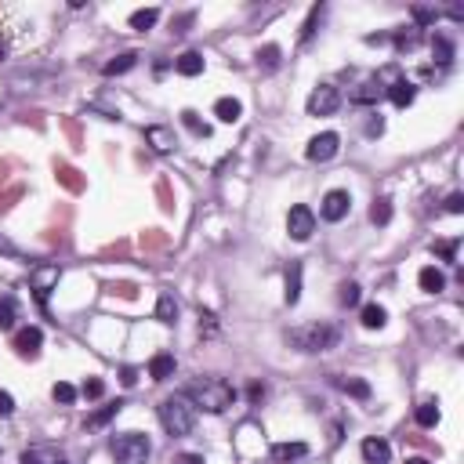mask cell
I'll return each mask as SVG.
<instances>
[{
    "instance_id": "obj_29",
    "label": "cell",
    "mask_w": 464,
    "mask_h": 464,
    "mask_svg": "<svg viewBox=\"0 0 464 464\" xmlns=\"http://www.w3.org/2000/svg\"><path fill=\"white\" fill-rule=\"evenodd\" d=\"M418 424L421 428H436L439 424V403L436 399H424V403L418 406Z\"/></svg>"
},
{
    "instance_id": "obj_28",
    "label": "cell",
    "mask_w": 464,
    "mask_h": 464,
    "mask_svg": "<svg viewBox=\"0 0 464 464\" xmlns=\"http://www.w3.org/2000/svg\"><path fill=\"white\" fill-rule=\"evenodd\" d=\"M15 319H19V305H15V298L0 294V330H11Z\"/></svg>"
},
{
    "instance_id": "obj_40",
    "label": "cell",
    "mask_w": 464,
    "mask_h": 464,
    "mask_svg": "<svg viewBox=\"0 0 464 464\" xmlns=\"http://www.w3.org/2000/svg\"><path fill=\"white\" fill-rule=\"evenodd\" d=\"M366 135H370V138L385 135V120H381V113H374L370 120H366Z\"/></svg>"
},
{
    "instance_id": "obj_47",
    "label": "cell",
    "mask_w": 464,
    "mask_h": 464,
    "mask_svg": "<svg viewBox=\"0 0 464 464\" xmlns=\"http://www.w3.org/2000/svg\"><path fill=\"white\" fill-rule=\"evenodd\" d=\"M185 26H193V11L182 15V19H174V33H185Z\"/></svg>"
},
{
    "instance_id": "obj_25",
    "label": "cell",
    "mask_w": 464,
    "mask_h": 464,
    "mask_svg": "<svg viewBox=\"0 0 464 464\" xmlns=\"http://www.w3.org/2000/svg\"><path fill=\"white\" fill-rule=\"evenodd\" d=\"M156 319H160V323H174V319H178V301H174V294H160Z\"/></svg>"
},
{
    "instance_id": "obj_31",
    "label": "cell",
    "mask_w": 464,
    "mask_h": 464,
    "mask_svg": "<svg viewBox=\"0 0 464 464\" xmlns=\"http://www.w3.org/2000/svg\"><path fill=\"white\" fill-rule=\"evenodd\" d=\"M323 11H327V4H312L305 26H301V44H309V40L316 37V26H319V19H323Z\"/></svg>"
},
{
    "instance_id": "obj_42",
    "label": "cell",
    "mask_w": 464,
    "mask_h": 464,
    "mask_svg": "<svg viewBox=\"0 0 464 464\" xmlns=\"http://www.w3.org/2000/svg\"><path fill=\"white\" fill-rule=\"evenodd\" d=\"M461 211H464V196L450 193V196H446V214H461Z\"/></svg>"
},
{
    "instance_id": "obj_51",
    "label": "cell",
    "mask_w": 464,
    "mask_h": 464,
    "mask_svg": "<svg viewBox=\"0 0 464 464\" xmlns=\"http://www.w3.org/2000/svg\"><path fill=\"white\" fill-rule=\"evenodd\" d=\"M406 464H428V461H424V457H410Z\"/></svg>"
},
{
    "instance_id": "obj_38",
    "label": "cell",
    "mask_w": 464,
    "mask_h": 464,
    "mask_svg": "<svg viewBox=\"0 0 464 464\" xmlns=\"http://www.w3.org/2000/svg\"><path fill=\"white\" fill-rule=\"evenodd\" d=\"M80 392H84V399H102V395H105V381H102V377H87Z\"/></svg>"
},
{
    "instance_id": "obj_49",
    "label": "cell",
    "mask_w": 464,
    "mask_h": 464,
    "mask_svg": "<svg viewBox=\"0 0 464 464\" xmlns=\"http://www.w3.org/2000/svg\"><path fill=\"white\" fill-rule=\"evenodd\" d=\"M0 250H4V254H15V258H19V247H15V243H8L4 236H0Z\"/></svg>"
},
{
    "instance_id": "obj_45",
    "label": "cell",
    "mask_w": 464,
    "mask_h": 464,
    "mask_svg": "<svg viewBox=\"0 0 464 464\" xmlns=\"http://www.w3.org/2000/svg\"><path fill=\"white\" fill-rule=\"evenodd\" d=\"M58 174H62V182H66V185H69V189H80V182H76V178H73V174H76V171H73V167H58Z\"/></svg>"
},
{
    "instance_id": "obj_46",
    "label": "cell",
    "mask_w": 464,
    "mask_h": 464,
    "mask_svg": "<svg viewBox=\"0 0 464 464\" xmlns=\"http://www.w3.org/2000/svg\"><path fill=\"white\" fill-rule=\"evenodd\" d=\"M171 464H203V457H200V454H178Z\"/></svg>"
},
{
    "instance_id": "obj_20",
    "label": "cell",
    "mask_w": 464,
    "mask_h": 464,
    "mask_svg": "<svg viewBox=\"0 0 464 464\" xmlns=\"http://www.w3.org/2000/svg\"><path fill=\"white\" fill-rule=\"evenodd\" d=\"M286 305H298L301 301V261H291V268H286Z\"/></svg>"
},
{
    "instance_id": "obj_16",
    "label": "cell",
    "mask_w": 464,
    "mask_h": 464,
    "mask_svg": "<svg viewBox=\"0 0 464 464\" xmlns=\"http://www.w3.org/2000/svg\"><path fill=\"white\" fill-rule=\"evenodd\" d=\"M149 377H153V381L174 377V356H167V352H156V356L149 359Z\"/></svg>"
},
{
    "instance_id": "obj_11",
    "label": "cell",
    "mask_w": 464,
    "mask_h": 464,
    "mask_svg": "<svg viewBox=\"0 0 464 464\" xmlns=\"http://www.w3.org/2000/svg\"><path fill=\"white\" fill-rule=\"evenodd\" d=\"M51 283H58V265H40L33 272V294L40 305H47V294H51Z\"/></svg>"
},
{
    "instance_id": "obj_39",
    "label": "cell",
    "mask_w": 464,
    "mask_h": 464,
    "mask_svg": "<svg viewBox=\"0 0 464 464\" xmlns=\"http://www.w3.org/2000/svg\"><path fill=\"white\" fill-rule=\"evenodd\" d=\"M418 40H421L418 29H410V33H395V47H399V51H413V47H418Z\"/></svg>"
},
{
    "instance_id": "obj_9",
    "label": "cell",
    "mask_w": 464,
    "mask_h": 464,
    "mask_svg": "<svg viewBox=\"0 0 464 464\" xmlns=\"http://www.w3.org/2000/svg\"><path fill=\"white\" fill-rule=\"evenodd\" d=\"M22 464H69L66 461V454L58 450V446H29V450H22V457H19Z\"/></svg>"
},
{
    "instance_id": "obj_7",
    "label": "cell",
    "mask_w": 464,
    "mask_h": 464,
    "mask_svg": "<svg viewBox=\"0 0 464 464\" xmlns=\"http://www.w3.org/2000/svg\"><path fill=\"white\" fill-rule=\"evenodd\" d=\"M338 149H341V138L334 135V131H323V135H316V138L309 141L305 156L312 160V164H327V160L338 156Z\"/></svg>"
},
{
    "instance_id": "obj_30",
    "label": "cell",
    "mask_w": 464,
    "mask_h": 464,
    "mask_svg": "<svg viewBox=\"0 0 464 464\" xmlns=\"http://www.w3.org/2000/svg\"><path fill=\"white\" fill-rule=\"evenodd\" d=\"M120 410H123V403H109V406H102V410H94L91 418H87V428H105Z\"/></svg>"
},
{
    "instance_id": "obj_15",
    "label": "cell",
    "mask_w": 464,
    "mask_h": 464,
    "mask_svg": "<svg viewBox=\"0 0 464 464\" xmlns=\"http://www.w3.org/2000/svg\"><path fill=\"white\" fill-rule=\"evenodd\" d=\"M146 141H149V146L156 149V153H171L174 149V131H171V127H149V131H146Z\"/></svg>"
},
{
    "instance_id": "obj_27",
    "label": "cell",
    "mask_w": 464,
    "mask_h": 464,
    "mask_svg": "<svg viewBox=\"0 0 464 464\" xmlns=\"http://www.w3.org/2000/svg\"><path fill=\"white\" fill-rule=\"evenodd\" d=\"M135 62H138V55L135 51H123V55H117L113 62H105V76H120V73H127V69H135Z\"/></svg>"
},
{
    "instance_id": "obj_48",
    "label": "cell",
    "mask_w": 464,
    "mask_h": 464,
    "mask_svg": "<svg viewBox=\"0 0 464 464\" xmlns=\"http://www.w3.org/2000/svg\"><path fill=\"white\" fill-rule=\"evenodd\" d=\"M247 395H250V399H254V403H258V399H261V395H265V385H258V381H254V385H250V388H247Z\"/></svg>"
},
{
    "instance_id": "obj_8",
    "label": "cell",
    "mask_w": 464,
    "mask_h": 464,
    "mask_svg": "<svg viewBox=\"0 0 464 464\" xmlns=\"http://www.w3.org/2000/svg\"><path fill=\"white\" fill-rule=\"evenodd\" d=\"M40 345H44V330L40 327H22L19 334H15V352H19L22 359H37Z\"/></svg>"
},
{
    "instance_id": "obj_10",
    "label": "cell",
    "mask_w": 464,
    "mask_h": 464,
    "mask_svg": "<svg viewBox=\"0 0 464 464\" xmlns=\"http://www.w3.org/2000/svg\"><path fill=\"white\" fill-rule=\"evenodd\" d=\"M348 207H352V196L345 193V189H330V193L323 196V218L327 221H341L348 214Z\"/></svg>"
},
{
    "instance_id": "obj_24",
    "label": "cell",
    "mask_w": 464,
    "mask_h": 464,
    "mask_svg": "<svg viewBox=\"0 0 464 464\" xmlns=\"http://www.w3.org/2000/svg\"><path fill=\"white\" fill-rule=\"evenodd\" d=\"M280 58H283V51H280V44H265V47H258V69H265V73H272L280 66Z\"/></svg>"
},
{
    "instance_id": "obj_21",
    "label": "cell",
    "mask_w": 464,
    "mask_h": 464,
    "mask_svg": "<svg viewBox=\"0 0 464 464\" xmlns=\"http://www.w3.org/2000/svg\"><path fill=\"white\" fill-rule=\"evenodd\" d=\"M431 55H436L439 66H450V62H454V40L436 33V37H431Z\"/></svg>"
},
{
    "instance_id": "obj_22",
    "label": "cell",
    "mask_w": 464,
    "mask_h": 464,
    "mask_svg": "<svg viewBox=\"0 0 464 464\" xmlns=\"http://www.w3.org/2000/svg\"><path fill=\"white\" fill-rule=\"evenodd\" d=\"M381 91H385V87H381L377 80H366V84H359V91H352V102H356V105H370V102L381 98Z\"/></svg>"
},
{
    "instance_id": "obj_14",
    "label": "cell",
    "mask_w": 464,
    "mask_h": 464,
    "mask_svg": "<svg viewBox=\"0 0 464 464\" xmlns=\"http://www.w3.org/2000/svg\"><path fill=\"white\" fill-rule=\"evenodd\" d=\"M418 283H421V291H424V294H439V291H446V276H442L436 265H424V268L418 272Z\"/></svg>"
},
{
    "instance_id": "obj_33",
    "label": "cell",
    "mask_w": 464,
    "mask_h": 464,
    "mask_svg": "<svg viewBox=\"0 0 464 464\" xmlns=\"http://www.w3.org/2000/svg\"><path fill=\"white\" fill-rule=\"evenodd\" d=\"M370 221H374V225H388V221H392V200H385V196L374 200V207H370Z\"/></svg>"
},
{
    "instance_id": "obj_6",
    "label": "cell",
    "mask_w": 464,
    "mask_h": 464,
    "mask_svg": "<svg viewBox=\"0 0 464 464\" xmlns=\"http://www.w3.org/2000/svg\"><path fill=\"white\" fill-rule=\"evenodd\" d=\"M286 232H291V239H298V243H305V239L316 232V214H312V207H305V203L291 207V214H286Z\"/></svg>"
},
{
    "instance_id": "obj_19",
    "label": "cell",
    "mask_w": 464,
    "mask_h": 464,
    "mask_svg": "<svg viewBox=\"0 0 464 464\" xmlns=\"http://www.w3.org/2000/svg\"><path fill=\"white\" fill-rule=\"evenodd\" d=\"M214 117L221 123H236L239 117H243V105H239V98H218L214 102Z\"/></svg>"
},
{
    "instance_id": "obj_35",
    "label": "cell",
    "mask_w": 464,
    "mask_h": 464,
    "mask_svg": "<svg viewBox=\"0 0 464 464\" xmlns=\"http://www.w3.org/2000/svg\"><path fill=\"white\" fill-rule=\"evenodd\" d=\"M338 301H341L345 309L359 305V283H341V291H338Z\"/></svg>"
},
{
    "instance_id": "obj_43",
    "label": "cell",
    "mask_w": 464,
    "mask_h": 464,
    "mask_svg": "<svg viewBox=\"0 0 464 464\" xmlns=\"http://www.w3.org/2000/svg\"><path fill=\"white\" fill-rule=\"evenodd\" d=\"M135 381H138V370H135V366H120V385H123V388H135Z\"/></svg>"
},
{
    "instance_id": "obj_44",
    "label": "cell",
    "mask_w": 464,
    "mask_h": 464,
    "mask_svg": "<svg viewBox=\"0 0 464 464\" xmlns=\"http://www.w3.org/2000/svg\"><path fill=\"white\" fill-rule=\"evenodd\" d=\"M413 19H418V22H436L439 11L436 8H413Z\"/></svg>"
},
{
    "instance_id": "obj_34",
    "label": "cell",
    "mask_w": 464,
    "mask_h": 464,
    "mask_svg": "<svg viewBox=\"0 0 464 464\" xmlns=\"http://www.w3.org/2000/svg\"><path fill=\"white\" fill-rule=\"evenodd\" d=\"M338 385H341L352 399H370V385H366L363 377H345V381H338Z\"/></svg>"
},
{
    "instance_id": "obj_18",
    "label": "cell",
    "mask_w": 464,
    "mask_h": 464,
    "mask_svg": "<svg viewBox=\"0 0 464 464\" xmlns=\"http://www.w3.org/2000/svg\"><path fill=\"white\" fill-rule=\"evenodd\" d=\"M174 69H178L182 76H200L203 73V55L200 51H185L174 58Z\"/></svg>"
},
{
    "instance_id": "obj_3",
    "label": "cell",
    "mask_w": 464,
    "mask_h": 464,
    "mask_svg": "<svg viewBox=\"0 0 464 464\" xmlns=\"http://www.w3.org/2000/svg\"><path fill=\"white\" fill-rule=\"evenodd\" d=\"M338 338H341L338 327H330V323H309V327H294L286 334V341L298 352H330L338 345Z\"/></svg>"
},
{
    "instance_id": "obj_2",
    "label": "cell",
    "mask_w": 464,
    "mask_h": 464,
    "mask_svg": "<svg viewBox=\"0 0 464 464\" xmlns=\"http://www.w3.org/2000/svg\"><path fill=\"white\" fill-rule=\"evenodd\" d=\"M156 413H160V424H164V431H167L171 439L189 436V431H193V424H196V406L189 403L185 395L164 399V403L156 406Z\"/></svg>"
},
{
    "instance_id": "obj_23",
    "label": "cell",
    "mask_w": 464,
    "mask_h": 464,
    "mask_svg": "<svg viewBox=\"0 0 464 464\" xmlns=\"http://www.w3.org/2000/svg\"><path fill=\"white\" fill-rule=\"evenodd\" d=\"M359 323H363L366 330H381V327L388 323V312L381 309V305H366V309H363V316H359Z\"/></svg>"
},
{
    "instance_id": "obj_37",
    "label": "cell",
    "mask_w": 464,
    "mask_h": 464,
    "mask_svg": "<svg viewBox=\"0 0 464 464\" xmlns=\"http://www.w3.org/2000/svg\"><path fill=\"white\" fill-rule=\"evenodd\" d=\"M457 247H461V239H442V243H436L431 250H436L442 261H457Z\"/></svg>"
},
{
    "instance_id": "obj_5",
    "label": "cell",
    "mask_w": 464,
    "mask_h": 464,
    "mask_svg": "<svg viewBox=\"0 0 464 464\" xmlns=\"http://www.w3.org/2000/svg\"><path fill=\"white\" fill-rule=\"evenodd\" d=\"M338 105H341V94L334 84H319L312 94H309V117H330V113H338Z\"/></svg>"
},
{
    "instance_id": "obj_41",
    "label": "cell",
    "mask_w": 464,
    "mask_h": 464,
    "mask_svg": "<svg viewBox=\"0 0 464 464\" xmlns=\"http://www.w3.org/2000/svg\"><path fill=\"white\" fill-rule=\"evenodd\" d=\"M11 413H15V399H11V392L0 388V418H11Z\"/></svg>"
},
{
    "instance_id": "obj_26",
    "label": "cell",
    "mask_w": 464,
    "mask_h": 464,
    "mask_svg": "<svg viewBox=\"0 0 464 464\" xmlns=\"http://www.w3.org/2000/svg\"><path fill=\"white\" fill-rule=\"evenodd\" d=\"M160 22V8H141L131 15V29H138V33H146V29H153Z\"/></svg>"
},
{
    "instance_id": "obj_12",
    "label": "cell",
    "mask_w": 464,
    "mask_h": 464,
    "mask_svg": "<svg viewBox=\"0 0 464 464\" xmlns=\"http://www.w3.org/2000/svg\"><path fill=\"white\" fill-rule=\"evenodd\" d=\"M363 461L366 464H388L392 461V446L385 439H363Z\"/></svg>"
},
{
    "instance_id": "obj_36",
    "label": "cell",
    "mask_w": 464,
    "mask_h": 464,
    "mask_svg": "<svg viewBox=\"0 0 464 464\" xmlns=\"http://www.w3.org/2000/svg\"><path fill=\"white\" fill-rule=\"evenodd\" d=\"M51 399H55V403H66V406H69L73 399H76V388L69 385V381H58V385L51 388Z\"/></svg>"
},
{
    "instance_id": "obj_4",
    "label": "cell",
    "mask_w": 464,
    "mask_h": 464,
    "mask_svg": "<svg viewBox=\"0 0 464 464\" xmlns=\"http://www.w3.org/2000/svg\"><path fill=\"white\" fill-rule=\"evenodd\" d=\"M109 454L117 464H146L153 454V442L141 431H120V436L109 439Z\"/></svg>"
},
{
    "instance_id": "obj_17",
    "label": "cell",
    "mask_w": 464,
    "mask_h": 464,
    "mask_svg": "<svg viewBox=\"0 0 464 464\" xmlns=\"http://www.w3.org/2000/svg\"><path fill=\"white\" fill-rule=\"evenodd\" d=\"M305 454H309V442H276L272 446V457L283 461V464H291V461L305 457Z\"/></svg>"
},
{
    "instance_id": "obj_13",
    "label": "cell",
    "mask_w": 464,
    "mask_h": 464,
    "mask_svg": "<svg viewBox=\"0 0 464 464\" xmlns=\"http://www.w3.org/2000/svg\"><path fill=\"white\" fill-rule=\"evenodd\" d=\"M388 98H392L395 109L413 105V98H418V87H413V80H395V84L388 87Z\"/></svg>"
},
{
    "instance_id": "obj_1",
    "label": "cell",
    "mask_w": 464,
    "mask_h": 464,
    "mask_svg": "<svg viewBox=\"0 0 464 464\" xmlns=\"http://www.w3.org/2000/svg\"><path fill=\"white\" fill-rule=\"evenodd\" d=\"M182 395H185L196 410H207V413H225V410L236 403V388L229 385V381H218V377L193 381V385H189Z\"/></svg>"
},
{
    "instance_id": "obj_32",
    "label": "cell",
    "mask_w": 464,
    "mask_h": 464,
    "mask_svg": "<svg viewBox=\"0 0 464 464\" xmlns=\"http://www.w3.org/2000/svg\"><path fill=\"white\" fill-rule=\"evenodd\" d=\"M182 123H185L196 138H211V123H203L200 113H193V109H185V113H182Z\"/></svg>"
},
{
    "instance_id": "obj_50",
    "label": "cell",
    "mask_w": 464,
    "mask_h": 464,
    "mask_svg": "<svg viewBox=\"0 0 464 464\" xmlns=\"http://www.w3.org/2000/svg\"><path fill=\"white\" fill-rule=\"evenodd\" d=\"M4 58H8V44H4V40H0V62H4Z\"/></svg>"
}]
</instances>
